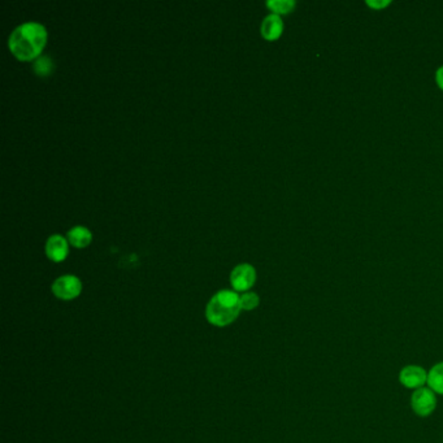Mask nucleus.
I'll return each mask as SVG.
<instances>
[{"mask_svg": "<svg viewBox=\"0 0 443 443\" xmlns=\"http://www.w3.org/2000/svg\"><path fill=\"white\" fill-rule=\"evenodd\" d=\"M47 42V30L40 23L29 21L18 25L11 33L8 47L11 52L21 61H30L41 55Z\"/></svg>", "mask_w": 443, "mask_h": 443, "instance_id": "1", "label": "nucleus"}, {"mask_svg": "<svg viewBox=\"0 0 443 443\" xmlns=\"http://www.w3.org/2000/svg\"><path fill=\"white\" fill-rule=\"evenodd\" d=\"M241 311V296L237 291L220 290L207 304L205 319L214 327L224 328L237 320Z\"/></svg>", "mask_w": 443, "mask_h": 443, "instance_id": "2", "label": "nucleus"}, {"mask_svg": "<svg viewBox=\"0 0 443 443\" xmlns=\"http://www.w3.org/2000/svg\"><path fill=\"white\" fill-rule=\"evenodd\" d=\"M437 407V395L429 387H420L415 390L411 396V408L420 416L427 418L435 412Z\"/></svg>", "mask_w": 443, "mask_h": 443, "instance_id": "3", "label": "nucleus"}, {"mask_svg": "<svg viewBox=\"0 0 443 443\" xmlns=\"http://www.w3.org/2000/svg\"><path fill=\"white\" fill-rule=\"evenodd\" d=\"M51 290L54 296L61 301H72L80 296L83 291V282L73 274H66L55 279Z\"/></svg>", "mask_w": 443, "mask_h": 443, "instance_id": "4", "label": "nucleus"}, {"mask_svg": "<svg viewBox=\"0 0 443 443\" xmlns=\"http://www.w3.org/2000/svg\"><path fill=\"white\" fill-rule=\"evenodd\" d=\"M256 271L251 264H239L230 274V284L236 291H247L254 286Z\"/></svg>", "mask_w": 443, "mask_h": 443, "instance_id": "5", "label": "nucleus"}, {"mask_svg": "<svg viewBox=\"0 0 443 443\" xmlns=\"http://www.w3.org/2000/svg\"><path fill=\"white\" fill-rule=\"evenodd\" d=\"M399 382L411 390L424 387L427 382V372L420 365H407L399 372Z\"/></svg>", "mask_w": 443, "mask_h": 443, "instance_id": "6", "label": "nucleus"}, {"mask_svg": "<svg viewBox=\"0 0 443 443\" xmlns=\"http://www.w3.org/2000/svg\"><path fill=\"white\" fill-rule=\"evenodd\" d=\"M46 254L51 262H55V263L64 262L69 254L68 241L60 234L51 236L46 242Z\"/></svg>", "mask_w": 443, "mask_h": 443, "instance_id": "7", "label": "nucleus"}, {"mask_svg": "<svg viewBox=\"0 0 443 443\" xmlns=\"http://www.w3.org/2000/svg\"><path fill=\"white\" fill-rule=\"evenodd\" d=\"M262 35L267 41H276L284 32V21L279 15L271 13L265 17L260 28Z\"/></svg>", "mask_w": 443, "mask_h": 443, "instance_id": "8", "label": "nucleus"}, {"mask_svg": "<svg viewBox=\"0 0 443 443\" xmlns=\"http://www.w3.org/2000/svg\"><path fill=\"white\" fill-rule=\"evenodd\" d=\"M66 237L69 243L77 248L89 246L92 241V234L86 226H74L68 231Z\"/></svg>", "mask_w": 443, "mask_h": 443, "instance_id": "9", "label": "nucleus"}, {"mask_svg": "<svg viewBox=\"0 0 443 443\" xmlns=\"http://www.w3.org/2000/svg\"><path fill=\"white\" fill-rule=\"evenodd\" d=\"M427 385L435 394L443 395V361L435 364V367L427 372Z\"/></svg>", "mask_w": 443, "mask_h": 443, "instance_id": "10", "label": "nucleus"}, {"mask_svg": "<svg viewBox=\"0 0 443 443\" xmlns=\"http://www.w3.org/2000/svg\"><path fill=\"white\" fill-rule=\"evenodd\" d=\"M296 3L294 0H268L267 7L271 9L274 15H286L293 12Z\"/></svg>", "mask_w": 443, "mask_h": 443, "instance_id": "11", "label": "nucleus"}, {"mask_svg": "<svg viewBox=\"0 0 443 443\" xmlns=\"http://www.w3.org/2000/svg\"><path fill=\"white\" fill-rule=\"evenodd\" d=\"M260 303V298L253 291H246L241 296V307L242 311H253Z\"/></svg>", "mask_w": 443, "mask_h": 443, "instance_id": "12", "label": "nucleus"}, {"mask_svg": "<svg viewBox=\"0 0 443 443\" xmlns=\"http://www.w3.org/2000/svg\"><path fill=\"white\" fill-rule=\"evenodd\" d=\"M51 63L52 61L49 58H40L35 61L34 69L38 75H47L51 72V66H52Z\"/></svg>", "mask_w": 443, "mask_h": 443, "instance_id": "13", "label": "nucleus"}, {"mask_svg": "<svg viewBox=\"0 0 443 443\" xmlns=\"http://www.w3.org/2000/svg\"><path fill=\"white\" fill-rule=\"evenodd\" d=\"M392 1L390 0H385V1H377V0H368L367 4L372 7V8L381 9L385 8L386 6H389Z\"/></svg>", "mask_w": 443, "mask_h": 443, "instance_id": "14", "label": "nucleus"}, {"mask_svg": "<svg viewBox=\"0 0 443 443\" xmlns=\"http://www.w3.org/2000/svg\"><path fill=\"white\" fill-rule=\"evenodd\" d=\"M435 80H437L438 86L443 90V66L438 68V71H437V73H435Z\"/></svg>", "mask_w": 443, "mask_h": 443, "instance_id": "15", "label": "nucleus"}]
</instances>
